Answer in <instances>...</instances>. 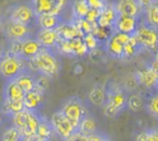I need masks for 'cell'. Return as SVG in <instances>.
Instances as JSON below:
<instances>
[{"instance_id":"1","label":"cell","mask_w":158,"mask_h":141,"mask_svg":"<svg viewBox=\"0 0 158 141\" xmlns=\"http://www.w3.org/2000/svg\"><path fill=\"white\" fill-rule=\"evenodd\" d=\"M31 70H34L46 78L57 77L61 70V62L53 50L44 49L34 58L27 62Z\"/></svg>"},{"instance_id":"2","label":"cell","mask_w":158,"mask_h":141,"mask_svg":"<svg viewBox=\"0 0 158 141\" xmlns=\"http://www.w3.org/2000/svg\"><path fill=\"white\" fill-rule=\"evenodd\" d=\"M28 70V63L14 53H6L0 61V75L6 82L16 80Z\"/></svg>"},{"instance_id":"3","label":"cell","mask_w":158,"mask_h":141,"mask_svg":"<svg viewBox=\"0 0 158 141\" xmlns=\"http://www.w3.org/2000/svg\"><path fill=\"white\" fill-rule=\"evenodd\" d=\"M127 91L125 88L120 86H113L107 90V97H106V102L104 104V115L107 117H115L118 115L123 109L127 106L128 102Z\"/></svg>"},{"instance_id":"4","label":"cell","mask_w":158,"mask_h":141,"mask_svg":"<svg viewBox=\"0 0 158 141\" xmlns=\"http://www.w3.org/2000/svg\"><path fill=\"white\" fill-rule=\"evenodd\" d=\"M63 115L70 122L75 129H78L81 121L87 116V109L78 97H69L63 102L61 110Z\"/></svg>"},{"instance_id":"5","label":"cell","mask_w":158,"mask_h":141,"mask_svg":"<svg viewBox=\"0 0 158 141\" xmlns=\"http://www.w3.org/2000/svg\"><path fill=\"white\" fill-rule=\"evenodd\" d=\"M37 18L38 16L31 3H20L13 6L9 14V21L24 25L29 28L31 25L37 24Z\"/></svg>"},{"instance_id":"6","label":"cell","mask_w":158,"mask_h":141,"mask_svg":"<svg viewBox=\"0 0 158 141\" xmlns=\"http://www.w3.org/2000/svg\"><path fill=\"white\" fill-rule=\"evenodd\" d=\"M141 49L158 50V28L146 25H140L134 34Z\"/></svg>"},{"instance_id":"7","label":"cell","mask_w":158,"mask_h":141,"mask_svg":"<svg viewBox=\"0 0 158 141\" xmlns=\"http://www.w3.org/2000/svg\"><path fill=\"white\" fill-rule=\"evenodd\" d=\"M12 50L10 51L11 53H14L24 61L29 62L42 50V47L40 44L35 39V37L26 39L22 42L12 45Z\"/></svg>"},{"instance_id":"8","label":"cell","mask_w":158,"mask_h":141,"mask_svg":"<svg viewBox=\"0 0 158 141\" xmlns=\"http://www.w3.org/2000/svg\"><path fill=\"white\" fill-rule=\"evenodd\" d=\"M50 124L52 126L54 135H56L59 138H61L64 141L69 138L76 131V129L73 127L70 122L64 116L61 111H56V112L53 113L52 116H51Z\"/></svg>"},{"instance_id":"9","label":"cell","mask_w":158,"mask_h":141,"mask_svg":"<svg viewBox=\"0 0 158 141\" xmlns=\"http://www.w3.org/2000/svg\"><path fill=\"white\" fill-rule=\"evenodd\" d=\"M5 36L10 44H18L22 42L29 38H33L34 35L31 28L24 25L18 24L12 21H8L5 26Z\"/></svg>"},{"instance_id":"10","label":"cell","mask_w":158,"mask_h":141,"mask_svg":"<svg viewBox=\"0 0 158 141\" xmlns=\"http://www.w3.org/2000/svg\"><path fill=\"white\" fill-rule=\"evenodd\" d=\"M131 36L125 35L121 33H114L106 40V50L107 53L113 58L123 59V48L125 45L130 40Z\"/></svg>"},{"instance_id":"11","label":"cell","mask_w":158,"mask_h":141,"mask_svg":"<svg viewBox=\"0 0 158 141\" xmlns=\"http://www.w3.org/2000/svg\"><path fill=\"white\" fill-rule=\"evenodd\" d=\"M31 3L37 16L48 14L61 15V11L65 5V2L61 0H36Z\"/></svg>"},{"instance_id":"12","label":"cell","mask_w":158,"mask_h":141,"mask_svg":"<svg viewBox=\"0 0 158 141\" xmlns=\"http://www.w3.org/2000/svg\"><path fill=\"white\" fill-rule=\"evenodd\" d=\"M25 98V92L22 90L16 80L6 82L2 91V103L10 102H23Z\"/></svg>"},{"instance_id":"13","label":"cell","mask_w":158,"mask_h":141,"mask_svg":"<svg viewBox=\"0 0 158 141\" xmlns=\"http://www.w3.org/2000/svg\"><path fill=\"white\" fill-rule=\"evenodd\" d=\"M139 18H130V16L119 15L114 25L116 33H121L128 36H133L136 29L139 28Z\"/></svg>"},{"instance_id":"14","label":"cell","mask_w":158,"mask_h":141,"mask_svg":"<svg viewBox=\"0 0 158 141\" xmlns=\"http://www.w3.org/2000/svg\"><path fill=\"white\" fill-rule=\"evenodd\" d=\"M35 39L39 42L42 48L48 50L57 48V45L60 42L57 31H49V29L40 28L35 35Z\"/></svg>"},{"instance_id":"15","label":"cell","mask_w":158,"mask_h":141,"mask_svg":"<svg viewBox=\"0 0 158 141\" xmlns=\"http://www.w3.org/2000/svg\"><path fill=\"white\" fill-rule=\"evenodd\" d=\"M119 16V13L117 12L116 7L112 5H106L103 10L100 11V16L98 19V25L99 27H104V28H108V27H113L116 23L117 19Z\"/></svg>"},{"instance_id":"16","label":"cell","mask_w":158,"mask_h":141,"mask_svg":"<svg viewBox=\"0 0 158 141\" xmlns=\"http://www.w3.org/2000/svg\"><path fill=\"white\" fill-rule=\"evenodd\" d=\"M44 89L37 87L35 90L31 91V92H28V93H25L24 101H23L24 102L25 110L37 112L38 109H39L44 102Z\"/></svg>"},{"instance_id":"17","label":"cell","mask_w":158,"mask_h":141,"mask_svg":"<svg viewBox=\"0 0 158 141\" xmlns=\"http://www.w3.org/2000/svg\"><path fill=\"white\" fill-rule=\"evenodd\" d=\"M115 7L119 15L130 16V18H139L141 11H143L139 1H134V0H123L117 3Z\"/></svg>"},{"instance_id":"18","label":"cell","mask_w":158,"mask_h":141,"mask_svg":"<svg viewBox=\"0 0 158 141\" xmlns=\"http://www.w3.org/2000/svg\"><path fill=\"white\" fill-rule=\"evenodd\" d=\"M37 24L41 29H49V31H57L64 24V20L61 15H39L37 18Z\"/></svg>"},{"instance_id":"19","label":"cell","mask_w":158,"mask_h":141,"mask_svg":"<svg viewBox=\"0 0 158 141\" xmlns=\"http://www.w3.org/2000/svg\"><path fill=\"white\" fill-rule=\"evenodd\" d=\"M57 34H59L60 41H70V40L75 39L77 37L82 36V34L79 33L77 29L76 24L73 23H64L59 29H57Z\"/></svg>"},{"instance_id":"20","label":"cell","mask_w":158,"mask_h":141,"mask_svg":"<svg viewBox=\"0 0 158 141\" xmlns=\"http://www.w3.org/2000/svg\"><path fill=\"white\" fill-rule=\"evenodd\" d=\"M16 83H18L19 86L22 88V90L24 91L25 93H28L37 88L38 80L36 79V77L33 75L31 70H28V72L24 73L23 75H21L20 77L16 79Z\"/></svg>"},{"instance_id":"21","label":"cell","mask_w":158,"mask_h":141,"mask_svg":"<svg viewBox=\"0 0 158 141\" xmlns=\"http://www.w3.org/2000/svg\"><path fill=\"white\" fill-rule=\"evenodd\" d=\"M106 97H107V91L102 85H97L90 90L88 95L89 101L97 106H102L105 104Z\"/></svg>"},{"instance_id":"22","label":"cell","mask_w":158,"mask_h":141,"mask_svg":"<svg viewBox=\"0 0 158 141\" xmlns=\"http://www.w3.org/2000/svg\"><path fill=\"white\" fill-rule=\"evenodd\" d=\"M135 78L139 84H141L142 86L151 88V87L156 86V82H157L158 77L149 70L148 66H147V67L139 70L138 73L135 74Z\"/></svg>"},{"instance_id":"23","label":"cell","mask_w":158,"mask_h":141,"mask_svg":"<svg viewBox=\"0 0 158 141\" xmlns=\"http://www.w3.org/2000/svg\"><path fill=\"white\" fill-rule=\"evenodd\" d=\"M147 24L152 27L158 28V2L149 1L148 6L145 8Z\"/></svg>"},{"instance_id":"24","label":"cell","mask_w":158,"mask_h":141,"mask_svg":"<svg viewBox=\"0 0 158 141\" xmlns=\"http://www.w3.org/2000/svg\"><path fill=\"white\" fill-rule=\"evenodd\" d=\"M36 135L47 141H51L52 137L54 136V132H53L52 126H51L50 122L47 121L44 117H40L39 126H38L37 134Z\"/></svg>"},{"instance_id":"25","label":"cell","mask_w":158,"mask_h":141,"mask_svg":"<svg viewBox=\"0 0 158 141\" xmlns=\"http://www.w3.org/2000/svg\"><path fill=\"white\" fill-rule=\"evenodd\" d=\"M77 130L80 131L81 134L86 135V136H90V135L97 132V124H95L94 119L87 115L81 121V123H80V125H79Z\"/></svg>"},{"instance_id":"26","label":"cell","mask_w":158,"mask_h":141,"mask_svg":"<svg viewBox=\"0 0 158 141\" xmlns=\"http://www.w3.org/2000/svg\"><path fill=\"white\" fill-rule=\"evenodd\" d=\"M90 8L88 6V2L82 0V1H76L73 6V12L75 15L78 18V20H85L86 16L88 15Z\"/></svg>"},{"instance_id":"27","label":"cell","mask_w":158,"mask_h":141,"mask_svg":"<svg viewBox=\"0 0 158 141\" xmlns=\"http://www.w3.org/2000/svg\"><path fill=\"white\" fill-rule=\"evenodd\" d=\"M140 50H142V49H141V47L139 46L135 37H134V36H131L130 40L125 45V48H123V58L134 57Z\"/></svg>"},{"instance_id":"28","label":"cell","mask_w":158,"mask_h":141,"mask_svg":"<svg viewBox=\"0 0 158 141\" xmlns=\"http://www.w3.org/2000/svg\"><path fill=\"white\" fill-rule=\"evenodd\" d=\"M0 141H22V135L12 125L3 131L0 137Z\"/></svg>"},{"instance_id":"29","label":"cell","mask_w":158,"mask_h":141,"mask_svg":"<svg viewBox=\"0 0 158 141\" xmlns=\"http://www.w3.org/2000/svg\"><path fill=\"white\" fill-rule=\"evenodd\" d=\"M134 141H158V129H147L139 132Z\"/></svg>"},{"instance_id":"30","label":"cell","mask_w":158,"mask_h":141,"mask_svg":"<svg viewBox=\"0 0 158 141\" xmlns=\"http://www.w3.org/2000/svg\"><path fill=\"white\" fill-rule=\"evenodd\" d=\"M127 106L130 109L131 111L134 112H138L142 109L143 106V100L142 97L139 95H131L128 98V102H127Z\"/></svg>"},{"instance_id":"31","label":"cell","mask_w":158,"mask_h":141,"mask_svg":"<svg viewBox=\"0 0 158 141\" xmlns=\"http://www.w3.org/2000/svg\"><path fill=\"white\" fill-rule=\"evenodd\" d=\"M82 40H84L85 45H86V47H87L88 50H95V49H97L98 44H99V40L95 38V36L93 35L92 33L85 35V37L82 38Z\"/></svg>"},{"instance_id":"32","label":"cell","mask_w":158,"mask_h":141,"mask_svg":"<svg viewBox=\"0 0 158 141\" xmlns=\"http://www.w3.org/2000/svg\"><path fill=\"white\" fill-rule=\"evenodd\" d=\"M147 110L153 116L158 117V95L149 100L148 104H147Z\"/></svg>"},{"instance_id":"33","label":"cell","mask_w":158,"mask_h":141,"mask_svg":"<svg viewBox=\"0 0 158 141\" xmlns=\"http://www.w3.org/2000/svg\"><path fill=\"white\" fill-rule=\"evenodd\" d=\"M88 2V6L91 10H97V11H101V10L104 9L107 3L104 2V1H101V0H89L87 1Z\"/></svg>"},{"instance_id":"34","label":"cell","mask_w":158,"mask_h":141,"mask_svg":"<svg viewBox=\"0 0 158 141\" xmlns=\"http://www.w3.org/2000/svg\"><path fill=\"white\" fill-rule=\"evenodd\" d=\"M65 141H89V136H86V135L81 134L80 131L76 130L72 136L68 139H66Z\"/></svg>"},{"instance_id":"35","label":"cell","mask_w":158,"mask_h":141,"mask_svg":"<svg viewBox=\"0 0 158 141\" xmlns=\"http://www.w3.org/2000/svg\"><path fill=\"white\" fill-rule=\"evenodd\" d=\"M89 141H112V140L106 135L99 134L97 131L95 134H92L89 136Z\"/></svg>"},{"instance_id":"36","label":"cell","mask_w":158,"mask_h":141,"mask_svg":"<svg viewBox=\"0 0 158 141\" xmlns=\"http://www.w3.org/2000/svg\"><path fill=\"white\" fill-rule=\"evenodd\" d=\"M148 67H149V70H151L152 72L158 77V53H157V55H156L155 59L152 61V63L148 65Z\"/></svg>"},{"instance_id":"37","label":"cell","mask_w":158,"mask_h":141,"mask_svg":"<svg viewBox=\"0 0 158 141\" xmlns=\"http://www.w3.org/2000/svg\"><path fill=\"white\" fill-rule=\"evenodd\" d=\"M22 141H47V140L40 138L37 135H34V136H29V137H22Z\"/></svg>"},{"instance_id":"38","label":"cell","mask_w":158,"mask_h":141,"mask_svg":"<svg viewBox=\"0 0 158 141\" xmlns=\"http://www.w3.org/2000/svg\"><path fill=\"white\" fill-rule=\"evenodd\" d=\"M6 117H7V115L3 113V111L0 109V128L2 127L3 126V124H5V122H6Z\"/></svg>"},{"instance_id":"39","label":"cell","mask_w":158,"mask_h":141,"mask_svg":"<svg viewBox=\"0 0 158 141\" xmlns=\"http://www.w3.org/2000/svg\"><path fill=\"white\" fill-rule=\"evenodd\" d=\"M5 54H6V52L2 50V48H1V47H0V61H1V60H2V58L5 57Z\"/></svg>"},{"instance_id":"40","label":"cell","mask_w":158,"mask_h":141,"mask_svg":"<svg viewBox=\"0 0 158 141\" xmlns=\"http://www.w3.org/2000/svg\"><path fill=\"white\" fill-rule=\"evenodd\" d=\"M1 103H2V96H1V98H0V108H1Z\"/></svg>"},{"instance_id":"41","label":"cell","mask_w":158,"mask_h":141,"mask_svg":"<svg viewBox=\"0 0 158 141\" xmlns=\"http://www.w3.org/2000/svg\"><path fill=\"white\" fill-rule=\"evenodd\" d=\"M155 87H157V90H158V78H157V82H156V86Z\"/></svg>"}]
</instances>
